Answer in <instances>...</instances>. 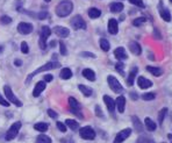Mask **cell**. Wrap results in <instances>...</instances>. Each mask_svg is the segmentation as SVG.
<instances>
[{"label":"cell","instance_id":"obj_1","mask_svg":"<svg viewBox=\"0 0 172 143\" xmlns=\"http://www.w3.org/2000/svg\"><path fill=\"white\" fill-rule=\"evenodd\" d=\"M73 9V4L72 1L70 0H63L59 4L56 6V14H57L59 18H65L68 17L69 14H71Z\"/></svg>","mask_w":172,"mask_h":143},{"label":"cell","instance_id":"obj_2","mask_svg":"<svg viewBox=\"0 0 172 143\" xmlns=\"http://www.w3.org/2000/svg\"><path fill=\"white\" fill-rule=\"evenodd\" d=\"M61 64L58 63V62H49V63H45L44 65L41 66V68H38L37 70H35L33 74H30L27 78V80H26V84H29V82L32 80V78L37 74H41V72H44V71H48V70H53V69H57L59 68Z\"/></svg>","mask_w":172,"mask_h":143},{"label":"cell","instance_id":"obj_3","mask_svg":"<svg viewBox=\"0 0 172 143\" xmlns=\"http://www.w3.org/2000/svg\"><path fill=\"white\" fill-rule=\"evenodd\" d=\"M51 34V30L48 26H43L41 29V35H40V41H38V44H40V48L42 50H45L47 48V38L50 36Z\"/></svg>","mask_w":172,"mask_h":143},{"label":"cell","instance_id":"obj_4","mask_svg":"<svg viewBox=\"0 0 172 143\" xmlns=\"http://www.w3.org/2000/svg\"><path fill=\"white\" fill-rule=\"evenodd\" d=\"M21 122H14L12 125V126L9 127V129L7 130V133H6V136H5V139H6V141H11V140L15 139L17 137L18 133H19V130H20L21 128Z\"/></svg>","mask_w":172,"mask_h":143},{"label":"cell","instance_id":"obj_5","mask_svg":"<svg viewBox=\"0 0 172 143\" xmlns=\"http://www.w3.org/2000/svg\"><path fill=\"white\" fill-rule=\"evenodd\" d=\"M4 93L5 95H6V98L8 99V101L9 102H12V104H14L15 106L18 107H21L22 106V102L19 100V99L14 95V93H13V91L11 90V87H9L8 85H5L4 86Z\"/></svg>","mask_w":172,"mask_h":143},{"label":"cell","instance_id":"obj_6","mask_svg":"<svg viewBox=\"0 0 172 143\" xmlns=\"http://www.w3.org/2000/svg\"><path fill=\"white\" fill-rule=\"evenodd\" d=\"M107 82H108V85L111 87V90L115 93H121L123 91L122 85L120 84V82L114 77V76H108L107 77Z\"/></svg>","mask_w":172,"mask_h":143},{"label":"cell","instance_id":"obj_7","mask_svg":"<svg viewBox=\"0 0 172 143\" xmlns=\"http://www.w3.org/2000/svg\"><path fill=\"white\" fill-rule=\"evenodd\" d=\"M69 107L71 113H73L74 115H77V116H79L80 119H83V114L82 112H80V108H82V107H80V104L74 98H72V97L69 98Z\"/></svg>","mask_w":172,"mask_h":143},{"label":"cell","instance_id":"obj_8","mask_svg":"<svg viewBox=\"0 0 172 143\" xmlns=\"http://www.w3.org/2000/svg\"><path fill=\"white\" fill-rule=\"evenodd\" d=\"M79 135L80 137L84 140H94L95 137V131L93 130V128L90 126H85L80 128L79 130Z\"/></svg>","mask_w":172,"mask_h":143},{"label":"cell","instance_id":"obj_9","mask_svg":"<svg viewBox=\"0 0 172 143\" xmlns=\"http://www.w3.org/2000/svg\"><path fill=\"white\" fill-rule=\"evenodd\" d=\"M130 134H131L130 128H126V129H123V130L119 131V134L115 136V139H114V141H113V143H122L124 140L128 139V137L130 136Z\"/></svg>","mask_w":172,"mask_h":143},{"label":"cell","instance_id":"obj_10","mask_svg":"<svg viewBox=\"0 0 172 143\" xmlns=\"http://www.w3.org/2000/svg\"><path fill=\"white\" fill-rule=\"evenodd\" d=\"M71 26L74 29H86V22L84 21L80 15H76V17L71 20Z\"/></svg>","mask_w":172,"mask_h":143},{"label":"cell","instance_id":"obj_11","mask_svg":"<svg viewBox=\"0 0 172 143\" xmlns=\"http://www.w3.org/2000/svg\"><path fill=\"white\" fill-rule=\"evenodd\" d=\"M18 32L20 34H23V35L30 34L33 32V25L28 23V22H20L18 25Z\"/></svg>","mask_w":172,"mask_h":143},{"label":"cell","instance_id":"obj_12","mask_svg":"<svg viewBox=\"0 0 172 143\" xmlns=\"http://www.w3.org/2000/svg\"><path fill=\"white\" fill-rule=\"evenodd\" d=\"M158 9H159V14H160V17H162V19H163L164 21H166V22H170V21H171L170 11L164 7L162 1H159V4H158Z\"/></svg>","mask_w":172,"mask_h":143},{"label":"cell","instance_id":"obj_13","mask_svg":"<svg viewBox=\"0 0 172 143\" xmlns=\"http://www.w3.org/2000/svg\"><path fill=\"white\" fill-rule=\"evenodd\" d=\"M137 85H139L141 89L145 90V89L151 87L152 82L151 80H149V79H147V78H144V77H139L137 78Z\"/></svg>","mask_w":172,"mask_h":143},{"label":"cell","instance_id":"obj_14","mask_svg":"<svg viewBox=\"0 0 172 143\" xmlns=\"http://www.w3.org/2000/svg\"><path fill=\"white\" fill-rule=\"evenodd\" d=\"M108 32L112 35H115L119 32V27H118V21L115 19H109L108 21Z\"/></svg>","mask_w":172,"mask_h":143},{"label":"cell","instance_id":"obj_15","mask_svg":"<svg viewBox=\"0 0 172 143\" xmlns=\"http://www.w3.org/2000/svg\"><path fill=\"white\" fill-rule=\"evenodd\" d=\"M114 56L119 61H124V59H127L128 56L127 54H126V50H124V48L123 47H119V48H116L114 51Z\"/></svg>","mask_w":172,"mask_h":143},{"label":"cell","instance_id":"obj_16","mask_svg":"<svg viewBox=\"0 0 172 143\" xmlns=\"http://www.w3.org/2000/svg\"><path fill=\"white\" fill-rule=\"evenodd\" d=\"M115 106L118 107L119 113H123L124 112V107H126V98L123 95L118 97V99L115 100Z\"/></svg>","mask_w":172,"mask_h":143},{"label":"cell","instance_id":"obj_17","mask_svg":"<svg viewBox=\"0 0 172 143\" xmlns=\"http://www.w3.org/2000/svg\"><path fill=\"white\" fill-rule=\"evenodd\" d=\"M55 33H56V35H57V36L63 37V38H64V37L69 36L70 32H69V29L65 28V27H62V26H56V27H55Z\"/></svg>","mask_w":172,"mask_h":143},{"label":"cell","instance_id":"obj_18","mask_svg":"<svg viewBox=\"0 0 172 143\" xmlns=\"http://www.w3.org/2000/svg\"><path fill=\"white\" fill-rule=\"evenodd\" d=\"M129 50H130L134 55H141V53H142L141 45L135 41H131L130 43H129Z\"/></svg>","mask_w":172,"mask_h":143},{"label":"cell","instance_id":"obj_19","mask_svg":"<svg viewBox=\"0 0 172 143\" xmlns=\"http://www.w3.org/2000/svg\"><path fill=\"white\" fill-rule=\"evenodd\" d=\"M44 89H45V82L43 80V82H38L36 84V86H35V89H34V91H33V95L34 97H38L40 94L44 91Z\"/></svg>","mask_w":172,"mask_h":143},{"label":"cell","instance_id":"obj_20","mask_svg":"<svg viewBox=\"0 0 172 143\" xmlns=\"http://www.w3.org/2000/svg\"><path fill=\"white\" fill-rule=\"evenodd\" d=\"M104 101H105V104H106L108 110H109L111 113H113L115 110V101L114 100H113L111 97H108V95H104Z\"/></svg>","mask_w":172,"mask_h":143},{"label":"cell","instance_id":"obj_21","mask_svg":"<svg viewBox=\"0 0 172 143\" xmlns=\"http://www.w3.org/2000/svg\"><path fill=\"white\" fill-rule=\"evenodd\" d=\"M83 76L87 79V80H91V82H94L95 80V74L93 70L91 69H84L83 70Z\"/></svg>","mask_w":172,"mask_h":143},{"label":"cell","instance_id":"obj_22","mask_svg":"<svg viewBox=\"0 0 172 143\" xmlns=\"http://www.w3.org/2000/svg\"><path fill=\"white\" fill-rule=\"evenodd\" d=\"M137 71H139V68H136V66L130 71V74H129V76H128V79H127L128 86L134 85V80H135V77H136V74H137Z\"/></svg>","mask_w":172,"mask_h":143},{"label":"cell","instance_id":"obj_23","mask_svg":"<svg viewBox=\"0 0 172 143\" xmlns=\"http://www.w3.org/2000/svg\"><path fill=\"white\" fill-rule=\"evenodd\" d=\"M145 69L151 74H154L155 77H159V76H162V74H163V70L157 68V66H147Z\"/></svg>","mask_w":172,"mask_h":143},{"label":"cell","instance_id":"obj_24","mask_svg":"<svg viewBox=\"0 0 172 143\" xmlns=\"http://www.w3.org/2000/svg\"><path fill=\"white\" fill-rule=\"evenodd\" d=\"M144 125H145V127H147V129L149 131H154V130H156V128H157L156 122H154L150 118H145V120H144Z\"/></svg>","mask_w":172,"mask_h":143},{"label":"cell","instance_id":"obj_25","mask_svg":"<svg viewBox=\"0 0 172 143\" xmlns=\"http://www.w3.org/2000/svg\"><path fill=\"white\" fill-rule=\"evenodd\" d=\"M131 120H133V125H134V128H135L136 131H139V133L143 131V126H142V123H141V121H139V119L137 116L134 115L131 118Z\"/></svg>","mask_w":172,"mask_h":143},{"label":"cell","instance_id":"obj_26","mask_svg":"<svg viewBox=\"0 0 172 143\" xmlns=\"http://www.w3.org/2000/svg\"><path fill=\"white\" fill-rule=\"evenodd\" d=\"M109 8H111V12L119 13L123 9V4L122 3H119V1H116V3H112L111 6H109Z\"/></svg>","mask_w":172,"mask_h":143},{"label":"cell","instance_id":"obj_27","mask_svg":"<svg viewBox=\"0 0 172 143\" xmlns=\"http://www.w3.org/2000/svg\"><path fill=\"white\" fill-rule=\"evenodd\" d=\"M65 126L69 127L71 130H77L79 128V122H77L76 120H72V119H68L65 120Z\"/></svg>","mask_w":172,"mask_h":143},{"label":"cell","instance_id":"obj_28","mask_svg":"<svg viewBox=\"0 0 172 143\" xmlns=\"http://www.w3.org/2000/svg\"><path fill=\"white\" fill-rule=\"evenodd\" d=\"M78 89L82 91V93L84 94L85 97H91V95H92V93H93V91H92V89H91V87H87V86L83 85V84L78 85Z\"/></svg>","mask_w":172,"mask_h":143},{"label":"cell","instance_id":"obj_29","mask_svg":"<svg viewBox=\"0 0 172 143\" xmlns=\"http://www.w3.org/2000/svg\"><path fill=\"white\" fill-rule=\"evenodd\" d=\"M101 15V11L99 8H95V7H92V8L89 9V17L91 19H97Z\"/></svg>","mask_w":172,"mask_h":143},{"label":"cell","instance_id":"obj_30","mask_svg":"<svg viewBox=\"0 0 172 143\" xmlns=\"http://www.w3.org/2000/svg\"><path fill=\"white\" fill-rule=\"evenodd\" d=\"M59 76H61L62 79H70L72 77V71L69 68H64V69H62Z\"/></svg>","mask_w":172,"mask_h":143},{"label":"cell","instance_id":"obj_31","mask_svg":"<svg viewBox=\"0 0 172 143\" xmlns=\"http://www.w3.org/2000/svg\"><path fill=\"white\" fill-rule=\"evenodd\" d=\"M51 142H53L51 139L44 134H40L36 137V143H51Z\"/></svg>","mask_w":172,"mask_h":143},{"label":"cell","instance_id":"obj_32","mask_svg":"<svg viewBox=\"0 0 172 143\" xmlns=\"http://www.w3.org/2000/svg\"><path fill=\"white\" fill-rule=\"evenodd\" d=\"M34 128H35L36 130L41 131V133H44V131L48 130L49 125H48V123H44V122H38V123H36V125L34 126Z\"/></svg>","mask_w":172,"mask_h":143},{"label":"cell","instance_id":"obj_33","mask_svg":"<svg viewBox=\"0 0 172 143\" xmlns=\"http://www.w3.org/2000/svg\"><path fill=\"white\" fill-rule=\"evenodd\" d=\"M100 48L104 50V51H108L109 48H111V44H109V42L107 41L106 38H100Z\"/></svg>","mask_w":172,"mask_h":143},{"label":"cell","instance_id":"obj_34","mask_svg":"<svg viewBox=\"0 0 172 143\" xmlns=\"http://www.w3.org/2000/svg\"><path fill=\"white\" fill-rule=\"evenodd\" d=\"M136 143H155V141L151 139V137H149V136H139V139H137V142Z\"/></svg>","mask_w":172,"mask_h":143},{"label":"cell","instance_id":"obj_35","mask_svg":"<svg viewBox=\"0 0 172 143\" xmlns=\"http://www.w3.org/2000/svg\"><path fill=\"white\" fill-rule=\"evenodd\" d=\"M166 113H168V108H166V107L163 108V110L159 112V115H158V122H159V125L163 123V120H164V118H165Z\"/></svg>","mask_w":172,"mask_h":143},{"label":"cell","instance_id":"obj_36","mask_svg":"<svg viewBox=\"0 0 172 143\" xmlns=\"http://www.w3.org/2000/svg\"><path fill=\"white\" fill-rule=\"evenodd\" d=\"M155 98H156V94L152 93V92L142 94V99H143V100H154Z\"/></svg>","mask_w":172,"mask_h":143},{"label":"cell","instance_id":"obj_37","mask_svg":"<svg viewBox=\"0 0 172 143\" xmlns=\"http://www.w3.org/2000/svg\"><path fill=\"white\" fill-rule=\"evenodd\" d=\"M145 21H147V19H145V18H137V19H135V20L133 21V25L137 26V27H139V26L143 25Z\"/></svg>","mask_w":172,"mask_h":143},{"label":"cell","instance_id":"obj_38","mask_svg":"<svg viewBox=\"0 0 172 143\" xmlns=\"http://www.w3.org/2000/svg\"><path fill=\"white\" fill-rule=\"evenodd\" d=\"M115 69H116V71H118V72H120V74H122V76H124V65H123L121 62H119V63L115 65Z\"/></svg>","mask_w":172,"mask_h":143},{"label":"cell","instance_id":"obj_39","mask_svg":"<svg viewBox=\"0 0 172 143\" xmlns=\"http://www.w3.org/2000/svg\"><path fill=\"white\" fill-rule=\"evenodd\" d=\"M0 21H1V23H4V25H8V23L12 22V18L7 17V15H4V17H1Z\"/></svg>","mask_w":172,"mask_h":143},{"label":"cell","instance_id":"obj_40","mask_svg":"<svg viewBox=\"0 0 172 143\" xmlns=\"http://www.w3.org/2000/svg\"><path fill=\"white\" fill-rule=\"evenodd\" d=\"M129 3L133 5H135V6H139V7H144V3L142 0H129Z\"/></svg>","mask_w":172,"mask_h":143},{"label":"cell","instance_id":"obj_41","mask_svg":"<svg viewBox=\"0 0 172 143\" xmlns=\"http://www.w3.org/2000/svg\"><path fill=\"white\" fill-rule=\"evenodd\" d=\"M21 51L23 54H28L29 53V48H28V44H27V42H22L21 43Z\"/></svg>","mask_w":172,"mask_h":143},{"label":"cell","instance_id":"obj_42","mask_svg":"<svg viewBox=\"0 0 172 143\" xmlns=\"http://www.w3.org/2000/svg\"><path fill=\"white\" fill-rule=\"evenodd\" d=\"M56 126H57V128L62 133H65L66 131V126L63 122H59V121H58V122H56Z\"/></svg>","mask_w":172,"mask_h":143},{"label":"cell","instance_id":"obj_43","mask_svg":"<svg viewBox=\"0 0 172 143\" xmlns=\"http://www.w3.org/2000/svg\"><path fill=\"white\" fill-rule=\"evenodd\" d=\"M48 15H49V14H48V12H47V11H42L41 13H38V14H37V18H38L40 20H44V19L48 17Z\"/></svg>","mask_w":172,"mask_h":143},{"label":"cell","instance_id":"obj_44","mask_svg":"<svg viewBox=\"0 0 172 143\" xmlns=\"http://www.w3.org/2000/svg\"><path fill=\"white\" fill-rule=\"evenodd\" d=\"M0 105L1 106H5V107H8L9 106V102L6 100V99H4V97L0 94Z\"/></svg>","mask_w":172,"mask_h":143},{"label":"cell","instance_id":"obj_45","mask_svg":"<svg viewBox=\"0 0 172 143\" xmlns=\"http://www.w3.org/2000/svg\"><path fill=\"white\" fill-rule=\"evenodd\" d=\"M59 48H61V54L63 56H65L68 51H66V48H65V44L63 43V42H59Z\"/></svg>","mask_w":172,"mask_h":143},{"label":"cell","instance_id":"obj_46","mask_svg":"<svg viewBox=\"0 0 172 143\" xmlns=\"http://www.w3.org/2000/svg\"><path fill=\"white\" fill-rule=\"evenodd\" d=\"M80 56L83 57H90V58H95V55L92 53H87V51H84V53H80Z\"/></svg>","mask_w":172,"mask_h":143},{"label":"cell","instance_id":"obj_47","mask_svg":"<svg viewBox=\"0 0 172 143\" xmlns=\"http://www.w3.org/2000/svg\"><path fill=\"white\" fill-rule=\"evenodd\" d=\"M47 113H48V115H49L50 118H53V119H57V116H58V114L55 112V110H47Z\"/></svg>","mask_w":172,"mask_h":143},{"label":"cell","instance_id":"obj_48","mask_svg":"<svg viewBox=\"0 0 172 143\" xmlns=\"http://www.w3.org/2000/svg\"><path fill=\"white\" fill-rule=\"evenodd\" d=\"M95 114L98 115L99 118H104L103 110H101V108H100V106H95Z\"/></svg>","mask_w":172,"mask_h":143},{"label":"cell","instance_id":"obj_49","mask_svg":"<svg viewBox=\"0 0 172 143\" xmlns=\"http://www.w3.org/2000/svg\"><path fill=\"white\" fill-rule=\"evenodd\" d=\"M53 74H45V76H44V82L45 83L53 82Z\"/></svg>","mask_w":172,"mask_h":143},{"label":"cell","instance_id":"obj_50","mask_svg":"<svg viewBox=\"0 0 172 143\" xmlns=\"http://www.w3.org/2000/svg\"><path fill=\"white\" fill-rule=\"evenodd\" d=\"M130 98L133 99V100H137V98H139V95L135 93V92H131L130 93Z\"/></svg>","mask_w":172,"mask_h":143},{"label":"cell","instance_id":"obj_51","mask_svg":"<svg viewBox=\"0 0 172 143\" xmlns=\"http://www.w3.org/2000/svg\"><path fill=\"white\" fill-rule=\"evenodd\" d=\"M154 35H157V37H158V40H160V35H159V33H158V30H157V29L155 28V30H154Z\"/></svg>","mask_w":172,"mask_h":143},{"label":"cell","instance_id":"obj_52","mask_svg":"<svg viewBox=\"0 0 172 143\" xmlns=\"http://www.w3.org/2000/svg\"><path fill=\"white\" fill-rule=\"evenodd\" d=\"M14 64H15L17 66H20L21 64H22V62H21L20 59H15V62H14Z\"/></svg>","mask_w":172,"mask_h":143},{"label":"cell","instance_id":"obj_53","mask_svg":"<svg viewBox=\"0 0 172 143\" xmlns=\"http://www.w3.org/2000/svg\"><path fill=\"white\" fill-rule=\"evenodd\" d=\"M50 45H51V47H55V45H56V42H50Z\"/></svg>","mask_w":172,"mask_h":143},{"label":"cell","instance_id":"obj_54","mask_svg":"<svg viewBox=\"0 0 172 143\" xmlns=\"http://www.w3.org/2000/svg\"><path fill=\"white\" fill-rule=\"evenodd\" d=\"M3 50H4V47H3V45H0V54L3 53Z\"/></svg>","mask_w":172,"mask_h":143},{"label":"cell","instance_id":"obj_55","mask_svg":"<svg viewBox=\"0 0 172 143\" xmlns=\"http://www.w3.org/2000/svg\"><path fill=\"white\" fill-rule=\"evenodd\" d=\"M45 3H50V1H51V0H44Z\"/></svg>","mask_w":172,"mask_h":143},{"label":"cell","instance_id":"obj_56","mask_svg":"<svg viewBox=\"0 0 172 143\" xmlns=\"http://www.w3.org/2000/svg\"><path fill=\"white\" fill-rule=\"evenodd\" d=\"M169 137H170V139L172 140V136H171V135H169ZM171 143H172V141H171Z\"/></svg>","mask_w":172,"mask_h":143},{"label":"cell","instance_id":"obj_57","mask_svg":"<svg viewBox=\"0 0 172 143\" xmlns=\"http://www.w3.org/2000/svg\"><path fill=\"white\" fill-rule=\"evenodd\" d=\"M171 120H172V114H171Z\"/></svg>","mask_w":172,"mask_h":143},{"label":"cell","instance_id":"obj_58","mask_svg":"<svg viewBox=\"0 0 172 143\" xmlns=\"http://www.w3.org/2000/svg\"><path fill=\"white\" fill-rule=\"evenodd\" d=\"M170 1H171V3H172V0H170Z\"/></svg>","mask_w":172,"mask_h":143},{"label":"cell","instance_id":"obj_59","mask_svg":"<svg viewBox=\"0 0 172 143\" xmlns=\"http://www.w3.org/2000/svg\"><path fill=\"white\" fill-rule=\"evenodd\" d=\"M163 143H165V142H163Z\"/></svg>","mask_w":172,"mask_h":143}]
</instances>
